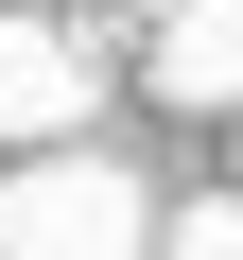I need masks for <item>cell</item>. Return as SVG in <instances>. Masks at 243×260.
<instances>
[{
	"mask_svg": "<svg viewBox=\"0 0 243 260\" xmlns=\"http://www.w3.org/2000/svg\"><path fill=\"white\" fill-rule=\"evenodd\" d=\"M104 121V52L70 18H0V156H52Z\"/></svg>",
	"mask_w": 243,
	"mask_h": 260,
	"instance_id": "cell-2",
	"label": "cell"
},
{
	"mask_svg": "<svg viewBox=\"0 0 243 260\" xmlns=\"http://www.w3.org/2000/svg\"><path fill=\"white\" fill-rule=\"evenodd\" d=\"M157 243H174V208L122 156H87V139H52V156L0 174V260H157Z\"/></svg>",
	"mask_w": 243,
	"mask_h": 260,
	"instance_id": "cell-1",
	"label": "cell"
},
{
	"mask_svg": "<svg viewBox=\"0 0 243 260\" xmlns=\"http://www.w3.org/2000/svg\"><path fill=\"white\" fill-rule=\"evenodd\" d=\"M139 87H157V104H243V0H157Z\"/></svg>",
	"mask_w": 243,
	"mask_h": 260,
	"instance_id": "cell-3",
	"label": "cell"
},
{
	"mask_svg": "<svg viewBox=\"0 0 243 260\" xmlns=\"http://www.w3.org/2000/svg\"><path fill=\"white\" fill-rule=\"evenodd\" d=\"M157 260H243V191H208V208H174V243Z\"/></svg>",
	"mask_w": 243,
	"mask_h": 260,
	"instance_id": "cell-4",
	"label": "cell"
}]
</instances>
